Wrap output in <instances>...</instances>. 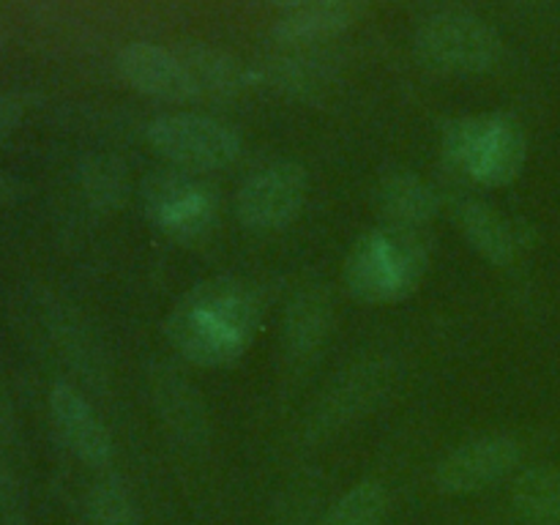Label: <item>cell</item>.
<instances>
[{"label": "cell", "mask_w": 560, "mask_h": 525, "mask_svg": "<svg viewBox=\"0 0 560 525\" xmlns=\"http://www.w3.org/2000/svg\"><path fill=\"white\" fill-rule=\"evenodd\" d=\"M88 525H142V514L131 492L118 479H104L88 492Z\"/></svg>", "instance_id": "cell-22"}, {"label": "cell", "mask_w": 560, "mask_h": 525, "mask_svg": "<svg viewBox=\"0 0 560 525\" xmlns=\"http://www.w3.org/2000/svg\"><path fill=\"white\" fill-rule=\"evenodd\" d=\"M342 58L326 47H279L277 55L255 71L277 93L293 98H312L337 82Z\"/></svg>", "instance_id": "cell-11"}, {"label": "cell", "mask_w": 560, "mask_h": 525, "mask_svg": "<svg viewBox=\"0 0 560 525\" xmlns=\"http://www.w3.org/2000/svg\"><path fill=\"white\" fill-rule=\"evenodd\" d=\"M430 257L432 241L424 228L386 222L359 235L345 257V284L364 304H397L419 290Z\"/></svg>", "instance_id": "cell-2"}, {"label": "cell", "mask_w": 560, "mask_h": 525, "mask_svg": "<svg viewBox=\"0 0 560 525\" xmlns=\"http://www.w3.org/2000/svg\"><path fill=\"white\" fill-rule=\"evenodd\" d=\"M388 386H392V366L386 361L366 359L361 364L350 366L323 394L320 405L315 410V419H312V427L317 432H323V435L331 430H339L348 421L370 413L386 397Z\"/></svg>", "instance_id": "cell-10"}, {"label": "cell", "mask_w": 560, "mask_h": 525, "mask_svg": "<svg viewBox=\"0 0 560 525\" xmlns=\"http://www.w3.org/2000/svg\"><path fill=\"white\" fill-rule=\"evenodd\" d=\"M22 120V104L16 102L14 96H5V93H0V140L3 137H9L11 131L20 126Z\"/></svg>", "instance_id": "cell-23"}, {"label": "cell", "mask_w": 560, "mask_h": 525, "mask_svg": "<svg viewBox=\"0 0 560 525\" xmlns=\"http://www.w3.org/2000/svg\"><path fill=\"white\" fill-rule=\"evenodd\" d=\"M388 517V490L381 481H359L323 517L320 525H383Z\"/></svg>", "instance_id": "cell-20"}, {"label": "cell", "mask_w": 560, "mask_h": 525, "mask_svg": "<svg viewBox=\"0 0 560 525\" xmlns=\"http://www.w3.org/2000/svg\"><path fill=\"white\" fill-rule=\"evenodd\" d=\"M334 326V299L320 284H304L288 301L282 326L284 355L293 364H306L320 353Z\"/></svg>", "instance_id": "cell-14"}, {"label": "cell", "mask_w": 560, "mask_h": 525, "mask_svg": "<svg viewBox=\"0 0 560 525\" xmlns=\"http://www.w3.org/2000/svg\"><path fill=\"white\" fill-rule=\"evenodd\" d=\"M306 191H310V178L299 162L268 164L241 186L235 200L241 224L255 233L288 228L304 208Z\"/></svg>", "instance_id": "cell-7"}, {"label": "cell", "mask_w": 560, "mask_h": 525, "mask_svg": "<svg viewBox=\"0 0 560 525\" xmlns=\"http://www.w3.org/2000/svg\"><path fill=\"white\" fill-rule=\"evenodd\" d=\"M82 189L91 206L98 211H115L124 206L126 191H129V178L126 167L113 156H93L82 170Z\"/></svg>", "instance_id": "cell-21"}, {"label": "cell", "mask_w": 560, "mask_h": 525, "mask_svg": "<svg viewBox=\"0 0 560 525\" xmlns=\"http://www.w3.org/2000/svg\"><path fill=\"white\" fill-rule=\"evenodd\" d=\"M260 326V290L238 277H213L175 301L164 331L186 361L224 370L244 359Z\"/></svg>", "instance_id": "cell-1"}, {"label": "cell", "mask_w": 560, "mask_h": 525, "mask_svg": "<svg viewBox=\"0 0 560 525\" xmlns=\"http://www.w3.org/2000/svg\"><path fill=\"white\" fill-rule=\"evenodd\" d=\"M148 142L175 167L191 173H217L241 156V137L233 126L195 113L156 118L148 126Z\"/></svg>", "instance_id": "cell-6"}, {"label": "cell", "mask_w": 560, "mask_h": 525, "mask_svg": "<svg viewBox=\"0 0 560 525\" xmlns=\"http://www.w3.org/2000/svg\"><path fill=\"white\" fill-rule=\"evenodd\" d=\"M175 52L184 60L186 71H189L191 82H195L197 98H228L249 88L257 80L255 71L238 60L235 55L224 52L219 47H208V44H189V47H178Z\"/></svg>", "instance_id": "cell-17"}, {"label": "cell", "mask_w": 560, "mask_h": 525, "mask_svg": "<svg viewBox=\"0 0 560 525\" xmlns=\"http://www.w3.org/2000/svg\"><path fill=\"white\" fill-rule=\"evenodd\" d=\"M364 5L366 0H310L279 16L271 38L277 47H326L364 14Z\"/></svg>", "instance_id": "cell-13"}, {"label": "cell", "mask_w": 560, "mask_h": 525, "mask_svg": "<svg viewBox=\"0 0 560 525\" xmlns=\"http://www.w3.org/2000/svg\"><path fill=\"white\" fill-rule=\"evenodd\" d=\"M377 206L388 224L427 230L441 208V197L430 180L410 170H397V173H388L377 186Z\"/></svg>", "instance_id": "cell-18"}, {"label": "cell", "mask_w": 560, "mask_h": 525, "mask_svg": "<svg viewBox=\"0 0 560 525\" xmlns=\"http://www.w3.org/2000/svg\"><path fill=\"white\" fill-rule=\"evenodd\" d=\"M520 463V446L509 435H481L448 452L435 468L443 495H470L506 479Z\"/></svg>", "instance_id": "cell-8"}, {"label": "cell", "mask_w": 560, "mask_h": 525, "mask_svg": "<svg viewBox=\"0 0 560 525\" xmlns=\"http://www.w3.org/2000/svg\"><path fill=\"white\" fill-rule=\"evenodd\" d=\"M443 162L476 186L498 189L520 178L528 159L525 129L503 113L452 120L441 137Z\"/></svg>", "instance_id": "cell-3"}, {"label": "cell", "mask_w": 560, "mask_h": 525, "mask_svg": "<svg viewBox=\"0 0 560 525\" xmlns=\"http://www.w3.org/2000/svg\"><path fill=\"white\" fill-rule=\"evenodd\" d=\"M457 222L465 241L492 266H512L528 244V228L523 222L503 217L481 200L463 202Z\"/></svg>", "instance_id": "cell-15"}, {"label": "cell", "mask_w": 560, "mask_h": 525, "mask_svg": "<svg viewBox=\"0 0 560 525\" xmlns=\"http://www.w3.org/2000/svg\"><path fill=\"white\" fill-rule=\"evenodd\" d=\"M49 410L66 446L88 465H107L113 457V438L85 397L69 383L49 388Z\"/></svg>", "instance_id": "cell-12"}, {"label": "cell", "mask_w": 560, "mask_h": 525, "mask_svg": "<svg viewBox=\"0 0 560 525\" xmlns=\"http://www.w3.org/2000/svg\"><path fill=\"white\" fill-rule=\"evenodd\" d=\"M142 206L159 233L175 244H200L219 219V191L202 173L170 167L156 170L142 184Z\"/></svg>", "instance_id": "cell-4"}, {"label": "cell", "mask_w": 560, "mask_h": 525, "mask_svg": "<svg viewBox=\"0 0 560 525\" xmlns=\"http://www.w3.org/2000/svg\"><path fill=\"white\" fill-rule=\"evenodd\" d=\"M16 197H20V184H16V178H11V175L0 167V206L14 202Z\"/></svg>", "instance_id": "cell-24"}, {"label": "cell", "mask_w": 560, "mask_h": 525, "mask_svg": "<svg viewBox=\"0 0 560 525\" xmlns=\"http://www.w3.org/2000/svg\"><path fill=\"white\" fill-rule=\"evenodd\" d=\"M118 74L131 91L159 102L184 104L195 102L197 91L186 71L184 60L175 49L159 47L151 42H135L118 52Z\"/></svg>", "instance_id": "cell-9"}, {"label": "cell", "mask_w": 560, "mask_h": 525, "mask_svg": "<svg viewBox=\"0 0 560 525\" xmlns=\"http://www.w3.org/2000/svg\"><path fill=\"white\" fill-rule=\"evenodd\" d=\"M416 55L438 74L474 77L495 69L503 42L495 27L474 14H435L416 33Z\"/></svg>", "instance_id": "cell-5"}, {"label": "cell", "mask_w": 560, "mask_h": 525, "mask_svg": "<svg viewBox=\"0 0 560 525\" xmlns=\"http://www.w3.org/2000/svg\"><path fill=\"white\" fill-rule=\"evenodd\" d=\"M273 5H282V9H299V5H304V3H310V0H271Z\"/></svg>", "instance_id": "cell-25"}, {"label": "cell", "mask_w": 560, "mask_h": 525, "mask_svg": "<svg viewBox=\"0 0 560 525\" xmlns=\"http://www.w3.org/2000/svg\"><path fill=\"white\" fill-rule=\"evenodd\" d=\"M512 506L528 525H560V468H528L514 479Z\"/></svg>", "instance_id": "cell-19"}, {"label": "cell", "mask_w": 560, "mask_h": 525, "mask_svg": "<svg viewBox=\"0 0 560 525\" xmlns=\"http://www.w3.org/2000/svg\"><path fill=\"white\" fill-rule=\"evenodd\" d=\"M151 388L156 413L167 424L170 435L191 443V446L206 441V408H202L197 388L186 377H180L175 370H159L153 372Z\"/></svg>", "instance_id": "cell-16"}, {"label": "cell", "mask_w": 560, "mask_h": 525, "mask_svg": "<svg viewBox=\"0 0 560 525\" xmlns=\"http://www.w3.org/2000/svg\"><path fill=\"white\" fill-rule=\"evenodd\" d=\"M506 3H514V5H545V3H550V0H506Z\"/></svg>", "instance_id": "cell-26"}]
</instances>
